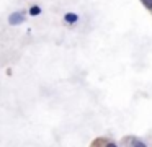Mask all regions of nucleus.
<instances>
[{"label": "nucleus", "instance_id": "f257e3e1", "mask_svg": "<svg viewBox=\"0 0 152 147\" xmlns=\"http://www.w3.org/2000/svg\"><path fill=\"white\" fill-rule=\"evenodd\" d=\"M23 21V13H13L10 16V23L12 25H18V23Z\"/></svg>", "mask_w": 152, "mask_h": 147}, {"label": "nucleus", "instance_id": "423d86ee", "mask_svg": "<svg viewBox=\"0 0 152 147\" xmlns=\"http://www.w3.org/2000/svg\"><path fill=\"white\" fill-rule=\"evenodd\" d=\"M106 147H116V146H115V144H108Z\"/></svg>", "mask_w": 152, "mask_h": 147}, {"label": "nucleus", "instance_id": "7ed1b4c3", "mask_svg": "<svg viewBox=\"0 0 152 147\" xmlns=\"http://www.w3.org/2000/svg\"><path fill=\"white\" fill-rule=\"evenodd\" d=\"M132 146H134V147H147L145 144H142L141 140H134V142H132Z\"/></svg>", "mask_w": 152, "mask_h": 147}, {"label": "nucleus", "instance_id": "f03ea898", "mask_svg": "<svg viewBox=\"0 0 152 147\" xmlns=\"http://www.w3.org/2000/svg\"><path fill=\"white\" fill-rule=\"evenodd\" d=\"M66 20L69 23H75V20H77V15H66Z\"/></svg>", "mask_w": 152, "mask_h": 147}, {"label": "nucleus", "instance_id": "20e7f679", "mask_svg": "<svg viewBox=\"0 0 152 147\" xmlns=\"http://www.w3.org/2000/svg\"><path fill=\"white\" fill-rule=\"evenodd\" d=\"M142 3H144L147 8H152V0H142Z\"/></svg>", "mask_w": 152, "mask_h": 147}, {"label": "nucleus", "instance_id": "39448f33", "mask_svg": "<svg viewBox=\"0 0 152 147\" xmlns=\"http://www.w3.org/2000/svg\"><path fill=\"white\" fill-rule=\"evenodd\" d=\"M31 13H33V15H38V13H39V8H38V7H33V10H31Z\"/></svg>", "mask_w": 152, "mask_h": 147}]
</instances>
